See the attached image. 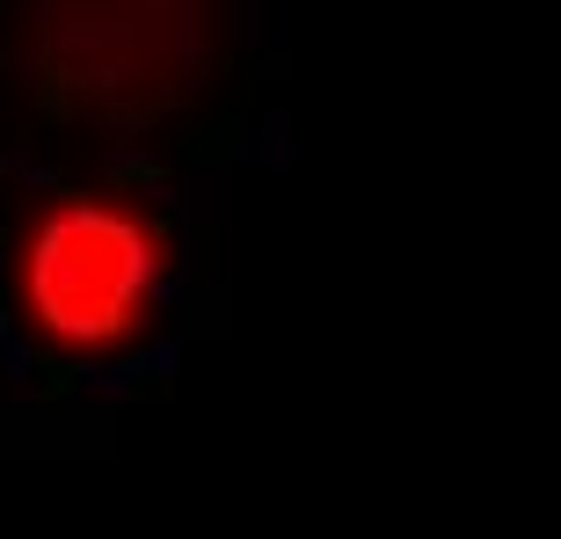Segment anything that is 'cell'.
Segmentation results:
<instances>
[{"instance_id": "cell-1", "label": "cell", "mask_w": 561, "mask_h": 539, "mask_svg": "<svg viewBox=\"0 0 561 539\" xmlns=\"http://www.w3.org/2000/svg\"><path fill=\"white\" fill-rule=\"evenodd\" d=\"M241 0H30L37 73L88 125L153 131L227 66Z\"/></svg>"}, {"instance_id": "cell-2", "label": "cell", "mask_w": 561, "mask_h": 539, "mask_svg": "<svg viewBox=\"0 0 561 539\" xmlns=\"http://www.w3.org/2000/svg\"><path fill=\"white\" fill-rule=\"evenodd\" d=\"M161 299V233L153 219L110 197H59L30 219L15 249L22 321L73 357L117 351L146 329Z\"/></svg>"}]
</instances>
